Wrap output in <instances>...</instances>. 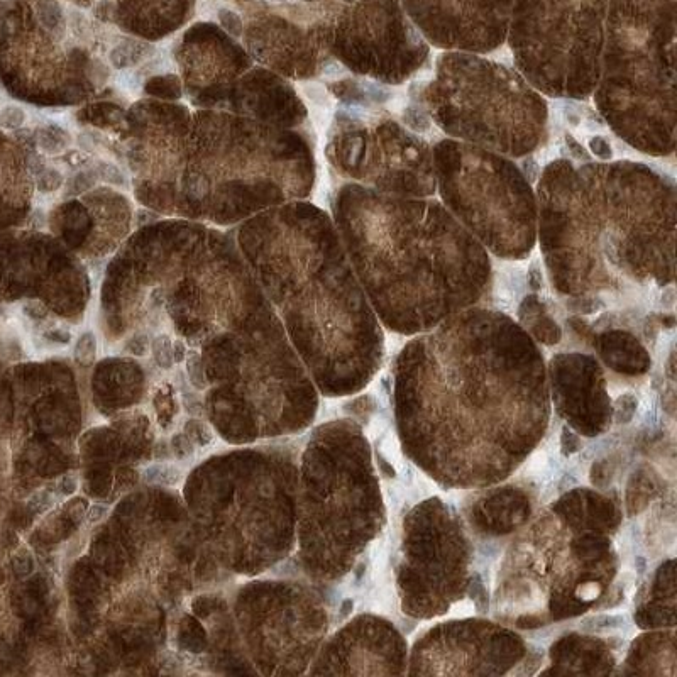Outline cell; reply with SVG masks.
<instances>
[{
  "label": "cell",
  "instance_id": "obj_1",
  "mask_svg": "<svg viewBox=\"0 0 677 677\" xmlns=\"http://www.w3.org/2000/svg\"><path fill=\"white\" fill-rule=\"evenodd\" d=\"M549 410L539 347L498 310H461L417 334L398 356L403 446L449 488L508 478L542 439Z\"/></svg>",
  "mask_w": 677,
  "mask_h": 677
},
{
  "label": "cell",
  "instance_id": "obj_2",
  "mask_svg": "<svg viewBox=\"0 0 677 677\" xmlns=\"http://www.w3.org/2000/svg\"><path fill=\"white\" fill-rule=\"evenodd\" d=\"M537 239L552 287L576 302L672 287L676 183L633 160H554L537 183Z\"/></svg>",
  "mask_w": 677,
  "mask_h": 677
},
{
  "label": "cell",
  "instance_id": "obj_3",
  "mask_svg": "<svg viewBox=\"0 0 677 677\" xmlns=\"http://www.w3.org/2000/svg\"><path fill=\"white\" fill-rule=\"evenodd\" d=\"M341 227L359 283L388 331H430L490 290V253L442 202L351 185Z\"/></svg>",
  "mask_w": 677,
  "mask_h": 677
},
{
  "label": "cell",
  "instance_id": "obj_4",
  "mask_svg": "<svg viewBox=\"0 0 677 677\" xmlns=\"http://www.w3.org/2000/svg\"><path fill=\"white\" fill-rule=\"evenodd\" d=\"M677 0H608L593 100L611 131L655 158L676 151Z\"/></svg>",
  "mask_w": 677,
  "mask_h": 677
},
{
  "label": "cell",
  "instance_id": "obj_5",
  "mask_svg": "<svg viewBox=\"0 0 677 677\" xmlns=\"http://www.w3.org/2000/svg\"><path fill=\"white\" fill-rule=\"evenodd\" d=\"M425 112L447 138L520 160L549 131V105L517 68L486 55L444 51L422 89Z\"/></svg>",
  "mask_w": 677,
  "mask_h": 677
},
{
  "label": "cell",
  "instance_id": "obj_6",
  "mask_svg": "<svg viewBox=\"0 0 677 677\" xmlns=\"http://www.w3.org/2000/svg\"><path fill=\"white\" fill-rule=\"evenodd\" d=\"M434 166L442 205L490 256L530 258L537 244V195L512 158L444 138L434 143Z\"/></svg>",
  "mask_w": 677,
  "mask_h": 677
},
{
  "label": "cell",
  "instance_id": "obj_7",
  "mask_svg": "<svg viewBox=\"0 0 677 677\" xmlns=\"http://www.w3.org/2000/svg\"><path fill=\"white\" fill-rule=\"evenodd\" d=\"M608 0H512L515 68L549 99L588 100L600 78Z\"/></svg>",
  "mask_w": 677,
  "mask_h": 677
},
{
  "label": "cell",
  "instance_id": "obj_8",
  "mask_svg": "<svg viewBox=\"0 0 677 677\" xmlns=\"http://www.w3.org/2000/svg\"><path fill=\"white\" fill-rule=\"evenodd\" d=\"M351 104L336 114L334 153L342 173L386 195H435L434 144L413 124L420 111L410 109L400 121L381 104Z\"/></svg>",
  "mask_w": 677,
  "mask_h": 677
},
{
  "label": "cell",
  "instance_id": "obj_9",
  "mask_svg": "<svg viewBox=\"0 0 677 677\" xmlns=\"http://www.w3.org/2000/svg\"><path fill=\"white\" fill-rule=\"evenodd\" d=\"M471 544L463 522L439 498L420 503L403 525L398 591L403 611L415 618L441 617L469 584Z\"/></svg>",
  "mask_w": 677,
  "mask_h": 677
},
{
  "label": "cell",
  "instance_id": "obj_10",
  "mask_svg": "<svg viewBox=\"0 0 677 677\" xmlns=\"http://www.w3.org/2000/svg\"><path fill=\"white\" fill-rule=\"evenodd\" d=\"M339 63L371 82L397 87L424 70L430 45L400 0H334Z\"/></svg>",
  "mask_w": 677,
  "mask_h": 677
},
{
  "label": "cell",
  "instance_id": "obj_11",
  "mask_svg": "<svg viewBox=\"0 0 677 677\" xmlns=\"http://www.w3.org/2000/svg\"><path fill=\"white\" fill-rule=\"evenodd\" d=\"M525 640L495 623L447 622L425 633L413 647L408 674L501 676L527 657Z\"/></svg>",
  "mask_w": 677,
  "mask_h": 677
},
{
  "label": "cell",
  "instance_id": "obj_12",
  "mask_svg": "<svg viewBox=\"0 0 677 677\" xmlns=\"http://www.w3.org/2000/svg\"><path fill=\"white\" fill-rule=\"evenodd\" d=\"M425 41L444 51L491 55L507 45L512 0H400Z\"/></svg>",
  "mask_w": 677,
  "mask_h": 677
},
{
  "label": "cell",
  "instance_id": "obj_13",
  "mask_svg": "<svg viewBox=\"0 0 677 677\" xmlns=\"http://www.w3.org/2000/svg\"><path fill=\"white\" fill-rule=\"evenodd\" d=\"M551 375L554 400L567 422L584 435L605 430L611 403L600 364L584 354H562L552 359Z\"/></svg>",
  "mask_w": 677,
  "mask_h": 677
},
{
  "label": "cell",
  "instance_id": "obj_14",
  "mask_svg": "<svg viewBox=\"0 0 677 677\" xmlns=\"http://www.w3.org/2000/svg\"><path fill=\"white\" fill-rule=\"evenodd\" d=\"M347 654V672L373 676L407 674L408 647L402 633L383 618H359Z\"/></svg>",
  "mask_w": 677,
  "mask_h": 677
},
{
  "label": "cell",
  "instance_id": "obj_15",
  "mask_svg": "<svg viewBox=\"0 0 677 677\" xmlns=\"http://www.w3.org/2000/svg\"><path fill=\"white\" fill-rule=\"evenodd\" d=\"M530 515V501L517 490L498 488L488 493L473 510V523L486 534H507Z\"/></svg>",
  "mask_w": 677,
  "mask_h": 677
},
{
  "label": "cell",
  "instance_id": "obj_16",
  "mask_svg": "<svg viewBox=\"0 0 677 677\" xmlns=\"http://www.w3.org/2000/svg\"><path fill=\"white\" fill-rule=\"evenodd\" d=\"M552 666L562 669L556 674H610L613 657L600 640L579 637L557 642L552 647Z\"/></svg>",
  "mask_w": 677,
  "mask_h": 677
},
{
  "label": "cell",
  "instance_id": "obj_17",
  "mask_svg": "<svg viewBox=\"0 0 677 677\" xmlns=\"http://www.w3.org/2000/svg\"><path fill=\"white\" fill-rule=\"evenodd\" d=\"M600 353L611 368L622 373H642L649 368V358L644 347L623 332H611L601 337Z\"/></svg>",
  "mask_w": 677,
  "mask_h": 677
},
{
  "label": "cell",
  "instance_id": "obj_18",
  "mask_svg": "<svg viewBox=\"0 0 677 677\" xmlns=\"http://www.w3.org/2000/svg\"><path fill=\"white\" fill-rule=\"evenodd\" d=\"M674 649V633H654L645 635L644 640H639L633 645L632 652L628 655V674H654V666H661L657 661V654L664 650Z\"/></svg>",
  "mask_w": 677,
  "mask_h": 677
},
{
  "label": "cell",
  "instance_id": "obj_19",
  "mask_svg": "<svg viewBox=\"0 0 677 677\" xmlns=\"http://www.w3.org/2000/svg\"><path fill=\"white\" fill-rule=\"evenodd\" d=\"M144 481L149 485L177 486L182 481V469L173 464H153L144 469Z\"/></svg>",
  "mask_w": 677,
  "mask_h": 677
},
{
  "label": "cell",
  "instance_id": "obj_20",
  "mask_svg": "<svg viewBox=\"0 0 677 677\" xmlns=\"http://www.w3.org/2000/svg\"><path fill=\"white\" fill-rule=\"evenodd\" d=\"M144 56L146 55H144L143 45H139L136 41H126L112 50L111 61L117 70H122L143 60Z\"/></svg>",
  "mask_w": 677,
  "mask_h": 677
},
{
  "label": "cell",
  "instance_id": "obj_21",
  "mask_svg": "<svg viewBox=\"0 0 677 677\" xmlns=\"http://www.w3.org/2000/svg\"><path fill=\"white\" fill-rule=\"evenodd\" d=\"M38 141L39 146L45 149L46 153H60L67 148L68 144L72 143V138L67 131H63L60 127L50 126L39 129Z\"/></svg>",
  "mask_w": 677,
  "mask_h": 677
},
{
  "label": "cell",
  "instance_id": "obj_22",
  "mask_svg": "<svg viewBox=\"0 0 677 677\" xmlns=\"http://www.w3.org/2000/svg\"><path fill=\"white\" fill-rule=\"evenodd\" d=\"M97 354V337L94 332H83L75 346V358L78 363L90 364Z\"/></svg>",
  "mask_w": 677,
  "mask_h": 677
},
{
  "label": "cell",
  "instance_id": "obj_23",
  "mask_svg": "<svg viewBox=\"0 0 677 677\" xmlns=\"http://www.w3.org/2000/svg\"><path fill=\"white\" fill-rule=\"evenodd\" d=\"M39 17L50 31H55L61 26V11L60 6L56 4L55 0H43L39 4Z\"/></svg>",
  "mask_w": 677,
  "mask_h": 677
},
{
  "label": "cell",
  "instance_id": "obj_24",
  "mask_svg": "<svg viewBox=\"0 0 677 677\" xmlns=\"http://www.w3.org/2000/svg\"><path fill=\"white\" fill-rule=\"evenodd\" d=\"M153 351H155L156 363L160 364L161 368H171L173 363V344L168 336L156 337L153 342Z\"/></svg>",
  "mask_w": 677,
  "mask_h": 677
},
{
  "label": "cell",
  "instance_id": "obj_25",
  "mask_svg": "<svg viewBox=\"0 0 677 677\" xmlns=\"http://www.w3.org/2000/svg\"><path fill=\"white\" fill-rule=\"evenodd\" d=\"M95 173H97V177L102 182L109 183V185H117V187H126V177L122 175V171L116 165L100 161L97 168H95Z\"/></svg>",
  "mask_w": 677,
  "mask_h": 677
},
{
  "label": "cell",
  "instance_id": "obj_26",
  "mask_svg": "<svg viewBox=\"0 0 677 677\" xmlns=\"http://www.w3.org/2000/svg\"><path fill=\"white\" fill-rule=\"evenodd\" d=\"M185 430H187L188 437H190L195 444H199V446H209L210 442L214 441L212 430H210L207 425L199 422V420H190V422L185 425Z\"/></svg>",
  "mask_w": 677,
  "mask_h": 677
},
{
  "label": "cell",
  "instance_id": "obj_27",
  "mask_svg": "<svg viewBox=\"0 0 677 677\" xmlns=\"http://www.w3.org/2000/svg\"><path fill=\"white\" fill-rule=\"evenodd\" d=\"M24 121H26V114H24L23 109L19 107H6L4 111L0 112V126L6 127V129H19L23 126Z\"/></svg>",
  "mask_w": 677,
  "mask_h": 677
},
{
  "label": "cell",
  "instance_id": "obj_28",
  "mask_svg": "<svg viewBox=\"0 0 677 677\" xmlns=\"http://www.w3.org/2000/svg\"><path fill=\"white\" fill-rule=\"evenodd\" d=\"M95 180H97V173L92 171V173H78L77 177H73L70 182H68V192L67 195H80V193L89 190L92 185H94Z\"/></svg>",
  "mask_w": 677,
  "mask_h": 677
},
{
  "label": "cell",
  "instance_id": "obj_29",
  "mask_svg": "<svg viewBox=\"0 0 677 677\" xmlns=\"http://www.w3.org/2000/svg\"><path fill=\"white\" fill-rule=\"evenodd\" d=\"M219 21H221L222 28L226 29L227 33L234 38L243 33V23H241V17L237 16L236 12L222 9V11H219Z\"/></svg>",
  "mask_w": 677,
  "mask_h": 677
},
{
  "label": "cell",
  "instance_id": "obj_30",
  "mask_svg": "<svg viewBox=\"0 0 677 677\" xmlns=\"http://www.w3.org/2000/svg\"><path fill=\"white\" fill-rule=\"evenodd\" d=\"M187 371L193 385L205 388L207 383H205L204 368H202V359H200L199 354L192 353L188 356Z\"/></svg>",
  "mask_w": 677,
  "mask_h": 677
},
{
  "label": "cell",
  "instance_id": "obj_31",
  "mask_svg": "<svg viewBox=\"0 0 677 677\" xmlns=\"http://www.w3.org/2000/svg\"><path fill=\"white\" fill-rule=\"evenodd\" d=\"M171 449L180 459L190 457L193 454L192 444H190V439L185 434H177L171 439Z\"/></svg>",
  "mask_w": 677,
  "mask_h": 677
},
{
  "label": "cell",
  "instance_id": "obj_32",
  "mask_svg": "<svg viewBox=\"0 0 677 677\" xmlns=\"http://www.w3.org/2000/svg\"><path fill=\"white\" fill-rule=\"evenodd\" d=\"M51 505H53V498H51L50 493H46V491L34 495L33 498L29 500V507L33 508L36 513L46 512L48 508H51Z\"/></svg>",
  "mask_w": 677,
  "mask_h": 677
},
{
  "label": "cell",
  "instance_id": "obj_33",
  "mask_svg": "<svg viewBox=\"0 0 677 677\" xmlns=\"http://www.w3.org/2000/svg\"><path fill=\"white\" fill-rule=\"evenodd\" d=\"M146 347H148V337L146 336H136L129 342V349H131V353L136 354V356H143V354H146Z\"/></svg>",
  "mask_w": 677,
  "mask_h": 677
},
{
  "label": "cell",
  "instance_id": "obj_34",
  "mask_svg": "<svg viewBox=\"0 0 677 677\" xmlns=\"http://www.w3.org/2000/svg\"><path fill=\"white\" fill-rule=\"evenodd\" d=\"M105 513H107V507H104V505H92L89 513H87V522H99L100 518L104 517Z\"/></svg>",
  "mask_w": 677,
  "mask_h": 677
},
{
  "label": "cell",
  "instance_id": "obj_35",
  "mask_svg": "<svg viewBox=\"0 0 677 677\" xmlns=\"http://www.w3.org/2000/svg\"><path fill=\"white\" fill-rule=\"evenodd\" d=\"M185 359V344L182 341L173 342V361L182 363Z\"/></svg>",
  "mask_w": 677,
  "mask_h": 677
}]
</instances>
